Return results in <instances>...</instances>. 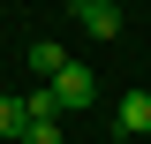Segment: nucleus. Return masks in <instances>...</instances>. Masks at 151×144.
<instances>
[{
	"mask_svg": "<svg viewBox=\"0 0 151 144\" xmlns=\"http://www.w3.org/2000/svg\"><path fill=\"white\" fill-rule=\"evenodd\" d=\"M30 68H38V84H53V76L68 68V46H60V38H38L30 46Z\"/></svg>",
	"mask_w": 151,
	"mask_h": 144,
	"instance_id": "3",
	"label": "nucleus"
},
{
	"mask_svg": "<svg viewBox=\"0 0 151 144\" xmlns=\"http://www.w3.org/2000/svg\"><path fill=\"white\" fill-rule=\"evenodd\" d=\"M15 144H60V121H23Z\"/></svg>",
	"mask_w": 151,
	"mask_h": 144,
	"instance_id": "5",
	"label": "nucleus"
},
{
	"mask_svg": "<svg viewBox=\"0 0 151 144\" xmlns=\"http://www.w3.org/2000/svg\"><path fill=\"white\" fill-rule=\"evenodd\" d=\"M76 8H91V0H76Z\"/></svg>",
	"mask_w": 151,
	"mask_h": 144,
	"instance_id": "7",
	"label": "nucleus"
},
{
	"mask_svg": "<svg viewBox=\"0 0 151 144\" xmlns=\"http://www.w3.org/2000/svg\"><path fill=\"white\" fill-rule=\"evenodd\" d=\"M45 91H53V114H76V106H91V99H98V76L83 68V61H68Z\"/></svg>",
	"mask_w": 151,
	"mask_h": 144,
	"instance_id": "1",
	"label": "nucleus"
},
{
	"mask_svg": "<svg viewBox=\"0 0 151 144\" xmlns=\"http://www.w3.org/2000/svg\"><path fill=\"white\" fill-rule=\"evenodd\" d=\"M0 137H23V99H0Z\"/></svg>",
	"mask_w": 151,
	"mask_h": 144,
	"instance_id": "6",
	"label": "nucleus"
},
{
	"mask_svg": "<svg viewBox=\"0 0 151 144\" xmlns=\"http://www.w3.org/2000/svg\"><path fill=\"white\" fill-rule=\"evenodd\" d=\"M121 129L129 137H151V91H129L121 99Z\"/></svg>",
	"mask_w": 151,
	"mask_h": 144,
	"instance_id": "4",
	"label": "nucleus"
},
{
	"mask_svg": "<svg viewBox=\"0 0 151 144\" xmlns=\"http://www.w3.org/2000/svg\"><path fill=\"white\" fill-rule=\"evenodd\" d=\"M76 23H83L91 38H121V8H113V0H91V8H76Z\"/></svg>",
	"mask_w": 151,
	"mask_h": 144,
	"instance_id": "2",
	"label": "nucleus"
}]
</instances>
